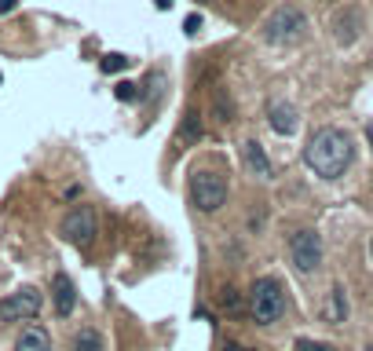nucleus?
Returning a JSON list of instances; mask_svg holds the SVG:
<instances>
[{
  "label": "nucleus",
  "instance_id": "nucleus-1",
  "mask_svg": "<svg viewBox=\"0 0 373 351\" xmlns=\"http://www.w3.org/2000/svg\"><path fill=\"white\" fill-rule=\"evenodd\" d=\"M351 139L348 132L340 129H318L311 139H307L304 147V165L311 169L315 176H322V180H340L344 176V169L351 165Z\"/></svg>",
  "mask_w": 373,
  "mask_h": 351
},
{
  "label": "nucleus",
  "instance_id": "nucleus-2",
  "mask_svg": "<svg viewBox=\"0 0 373 351\" xmlns=\"http://www.w3.org/2000/svg\"><path fill=\"white\" fill-rule=\"evenodd\" d=\"M249 311L256 318V326H271L279 322L282 311H286V296H282V285L274 278H256L253 293H249Z\"/></svg>",
  "mask_w": 373,
  "mask_h": 351
},
{
  "label": "nucleus",
  "instance_id": "nucleus-3",
  "mask_svg": "<svg viewBox=\"0 0 373 351\" xmlns=\"http://www.w3.org/2000/svg\"><path fill=\"white\" fill-rule=\"evenodd\" d=\"M307 29V19L304 11L293 8V4H282L271 11V19L264 22V41L267 44H297Z\"/></svg>",
  "mask_w": 373,
  "mask_h": 351
},
{
  "label": "nucleus",
  "instance_id": "nucleus-4",
  "mask_svg": "<svg viewBox=\"0 0 373 351\" xmlns=\"http://www.w3.org/2000/svg\"><path fill=\"white\" fill-rule=\"evenodd\" d=\"M190 201L202 213H216L227 201V180L220 172H194L190 176Z\"/></svg>",
  "mask_w": 373,
  "mask_h": 351
},
{
  "label": "nucleus",
  "instance_id": "nucleus-5",
  "mask_svg": "<svg viewBox=\"0 0 373 351\" xmlns=\"http://www.w3.org/2000/svg\"><path fill=\"white\" fill-rule=\"evenodd\" d=\"M289 257H293V267L300 271V275H315L318 264H322V238H318V231H311V227L297 231L293 238H289Z\"/></svg>",
  "mask_w": 373,
  "mask_h": 351
},
{
  "label": "nucleus",
  "instance_id": "nucleus-6",
  "mask_svg": "<svg viewBox=\"0 0 373 351\" xmlns=\"http://www.w3.org/2000/svg\"><path fill=\"white\" fill-rule=\"evenodd\" d=\"M62 238L73 242L77 249L92 245V238H95V213H92V205H77V209L66 213V220H62Z\"/></svg>",
  "mask_w": 373,
  "mask_h": 351
},
{
  "label": "nucleus",
  "instance_id": "nucleus-7",
  "mask_svg": "<svg viewBox=\"0 0 373 351\" xmlns=\"http://www.w3.org/2000/svg\"><path fill=\"white\" fill-rule=\"evenodd\" d=\"M41 293L37 289H19L8 300H0V322H26V318H37L41 311Z\"/></svg>",
  "mask_w": 373,
  "mask_h": 351
},
{
  "label": "nucleus",
  "instance_id": "nucleus-8",
  "mask_svg": "<svg viewBox=\"0 0 373 351\" xmlns=\"http://www.w3.org/2000/svg\"><path fill=\"white\" fill-rule=\"evenodd\" d=\"M241 162H246L249 176H256V180H271L274 169L267 162V150H264V143L260 139H246L241 143Z\"/></svg>",
  "mask_w": 373,
  "mask_h": 351
},
{
  "label": "nucleus",
  "instance_id": "nucleus-9",
  "mask_svg": "<svg viewBox=\"0 0 373 351\" xmlns=\"http://www.w3.org/2000/svg\"><path fill=\"white\" fill-rule=\"evenodd\" d=\"M52 296H55V315H59V318H70V315H73V304H77V289H73L70 275H55Z\"/></svg>",
  "mask_w": 373,
  "mask_h": 351
},
{
  "label": "nucleus",
  "instance_id": "nucleus-10",
  "mask_svg": "<svg viewBox=\"0 0 373 351\" xmlns=\"http://www.w3.org/2000/svg\"><path fill=\"white\" fill-rule=\"evenodd\" d=\"M267 121H271V129L279 136H293L297 132V110L289 103H282V99L267 106Z\"/></svg>",
  "mask_w": 373,
  "mask_h": 351
},
{
  "label": "nucleus",
  "instance_id": "nucleus-11",
  "mask_svg": "<svg viewBox=\"0 0 373 351\" xmlns=\"http://www.w3.org/2000/svg\"><path fill=\"white\" fill-rule=\"evenodd\" d=\"M15 351H52V337L41 326H26L22 337L15 341Z\"/></svg>",
  "mask_w": 373,
  "mask_h": 351
},
{
  "label": "nucleus",
  "instance_id": "nucleus-12",
  "mask_svg": "<svg viewBox=\"0 0 373 351\" xmlns=\"http://www.w3.org/2000/svg\"><path fill=\"white\" fill-rule=\"evenodd\" d=\"M348 318V300H344V285L330 289V304H326V322H344Z\"/></svg>",
  "mask_w": 373,
  "mask_h": 351
},
{
  "label": "nucleus",
  "instance_id": "nucleus-13",
  "mask_svg": "<svg viewBox=\"0 0 373 351\" xmlns=\"http://www.w3.org/2000/svg\"><path fill=\"white\" fill-rule=\"evenodd\" d=\"M73 351H103V337L95 329H80L73 337Z\"/></svg>",
  "mask_w": 373,
  "mask_h": 351
},
{
  "label": "nucleus",
  "instance_id": "nucleus-14",
  "mask_svg": "<svg viewBox=\"0 0 373 351\" xmlns=\"http://www.w3.org/2000/svg\"><path fill=\"white\" fill-rule=\"evenodd\" d=\"M180 139H183V143H198V139H202V121H198L194 110H190V114L183 117V124H180Z\"/></svg>",
  "mask_w": 373,
  "mask_h": 351
},
{
  "label": "nucleus",
  "instance_id": "nucleus-15",
  "mask_svg": "<svg viewBox=\"0 0 373 351\" xmlns=\"http://www.w3.org/2000/svg\"><path fill=\"white\" fill-rule=\"evenodd\" d=\"M161 88H165V73H161V70H154V73L147 77V92H143V99H147V103H154L157 95H161Z\"/></svg>",
  "mask_w": 373,
  "mask_h": 351
},
{
  "label": "nucleus",
  "instance_id": "nucleus-16",
  "mask_svg": "<svg viewBox=\"0 0 373 351\" xmlns=\"http://www.w3.org/2000/svg\"><path fill=\"white\" fill-rule=\"evenodd\" d=\"M99 66H103V73H121V70L128 66V59L113 52V55H103V62H99Z\"/></svg>",
  "mask_w": 373,
  "mask_h": 351
},
{
  "label": "nucleus",
  "instance_id": "nucleus-17",
  "mask_svg": "<svg viewBox=\"0 0 373 351\" xmlns=\"http://www.w3.org/2000/svg\"><path fill=\"white\" fill-rule=\"evenodd\" d=\"M113 95H118V99H121V103H132V99H136V95H139V92H136V85H128V81H121L118 88H113Z\"/></svg>",
  "mask_w": 373,
  "mask_h": 351
},
{
  "label": "nucleus",
  "instance_id": "nucleus-18",
  "mask_svg": "<svg viewBox=\"0 0 373 351\" xmlns=\"http://www.w3.org/2000/svg\"><path fill=\"white\" fill-rule=\"evenodd\" d=\"M297 351H337V348L322 341H297Z\"/></svg>",
  "mask_w": 373,
  "mask_h": 351
},
{
  "label": "nucleus",
  "instance_id": "nucleus-19",
  "mask_svg": "<svg viewBox=\"0 0 373 351\" xmlns=\"http://www.w3.org/2000/svg\"><path fill=\"white\" fill-rule=\"evenodd\" d=\"M220 304H223L227 311H238V293L231 289V285H227V289L220 293Z\"/></svg>",
  "mask_w": 373,
  "mask_h": 351
},
{
  "label": "nucleus",
  "instance_id": "nucleus-20",
  "mask_svg": "<svg viewBox=\"0 0 373 351\" xmlns=\"http://www.w3.org/2000/svg\"><path fill=\"white\" fill-rule=\"evenodd\" d=\"M198 29H202V15H187V19H183V34L194 37Z\"/></svg>",
  "mask_w": 373,
  "mask_h": 351
},
{
  "label": "nucleus",
  "instance_id": "nucleus-21",
  "mask_svg": "<svg viewBox=\"0 0 373 351\" xmlns=\"http://www.w3.org/2000/svg\"><path fill=\"white\" fill-rule=\"evenodd\" d=\"M216 110H220V121H223V124L231 121V103L223 99V92H216Z\"/></svg>",
  "mask_w": 373,
  "mask_h": 351
},
{
  "label": "nucleus",
  "instance_id": "nucleus-22",
  "mask_svg": "<svg viewBox=\"0 0 373 351\" xmlns=\"http://www.w3.org/2000/svg\"><path fill=\"white\" fill-rule=\"evenodd\" d=\"M15 8H19V0H0V15H11Z\"/></svg>",
  "mask_w": 373,
  "mask_h": 351
},
{
  "label": "nucleus",
  "instance_id": "nucleus-23",
  "mask_svg": "<svg viewBox=\"0 0 373 351\" xmlns=\"http://www.w3.org/2000/svg\"><path fill=\"white\" fill-rule=\"evenodd\" d=\"M154 8H157V11H169V8H172V0H154Z\"/></svg>",
  "mask_w": 373,
  "mask_h": 351
},
{
  "label": "nucleus",
  "instance_id": "nucleus-24",
  "mask_svg": "<svg viewBox=\"0 0 373 351\" xmlns=\"http://www.w3.org/2000/svg\"><path fill=\"white\" fill-rule=\"evenodd\" d=\"M223 351H253V348H246V344H227Z\"/></svg>",
  "mask_w": 373,
  "mask_h": 351
},
{
  "label": "nucleus",
  "instance_id": "nucleus-25",
  "mask_svg": "<svg viewBox=\"0 0 373 351\" xmlns=\"http://www.w3.org/2000/svg\"><path fill=\"white\" fill-rule=\"evenodd\" d=\"M370 257H373V242H370Z\"/></svg>",
  "mask_w": 373,
  "mask_h": 351
},
{
  "label": "nucleus",
  "instance_id": "nucleus-26",
  "mask_svg": "<svg viewBox=\"0 0 373 351\" xmlns=\"http://www.w3.org/2000/svg\"><path fill=\"white\" fill-rule=\"evenodd\" d=\"M0 81H4V73H0Z\"/></svg>",
  "mask_w": 373,
  "mask_h": 351
},
{
  "label": "nucleus",
  "instance_id": "nucleus-27",
  "mask_svg": "<svg viewBox=\"0 0 373 351\" xmlns=\"http://www.w3.org/2000/svg\"><path fill=\"white\" fill-rule=\"evenodd\" d=\"M370 351H373V348H370Z\"/></svg>",
  "mask_w": 373,
  "mask_h": 351
}]
</instances>
